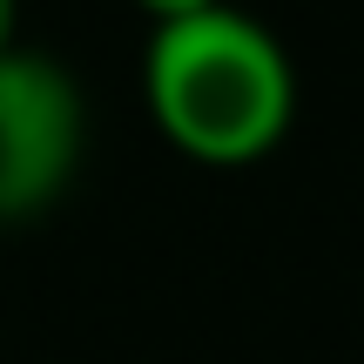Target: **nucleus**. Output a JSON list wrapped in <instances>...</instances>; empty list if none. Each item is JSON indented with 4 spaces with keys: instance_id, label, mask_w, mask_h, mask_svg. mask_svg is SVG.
<instances>
[{
    "instance_id": "7ed1b4c3",
    "label": "nucleus",
    "mask_w": 364,
    "mask_h": 364,
    "mask_svg": "<svg viewBox=\"0 0 364 364\" xmlns=\"http://www.w3.org/2000/svg\"><path fill=\"white\" fill-rule=\"evenodd\" d=\"M135 7H142V21H149V27H169V21H189V14L223 7V0H135Z\"/></svg>"
},
{
    "instance_id": "20e7f679",
    "label": "nucleus",
    "mask_w": 364,
    "mask_h": 364,
    "mask_svg": "<svg viewBox=\"0 0 364 364\" xmlns=\"http://www.w3.org/2000/svg\"><path fill=\"white\" fill-rule=\"evenodd\" d=\"M21 48V0H0V54Z\"/></svg>"
},
{
    "instance_id": "f03ea898",
    "label": "nucleus",
    "mask_w": 364,
    "mask_h": 364,
    "mask_svg": "<svg viewBox=\"0 0 364 364\" xmlns=\"http://www.w3.org/2000/svg\"><path fill=\"white\" fill-rule=\"evenodd\" d=\"M88 156V95L48 48L0 54V230L41 223Z\"/></svg>"
},
{
    "instance_id": "f257e3e1",
    "label": "nucleus",
    "mask_w": 364,
    "mask_h": 364,
    "mask_svg": "<svg viewBox=\"0 0 364 364\" xmlns=\"http://www.w3.org/2000/svg\"><path fill=\"white\" fill-rule=\"evenodd\" d=\"M142 102L156 135L203 169H257L297 129V61L243 7L149 27Z\"/></svg>"
}]
</instances>
